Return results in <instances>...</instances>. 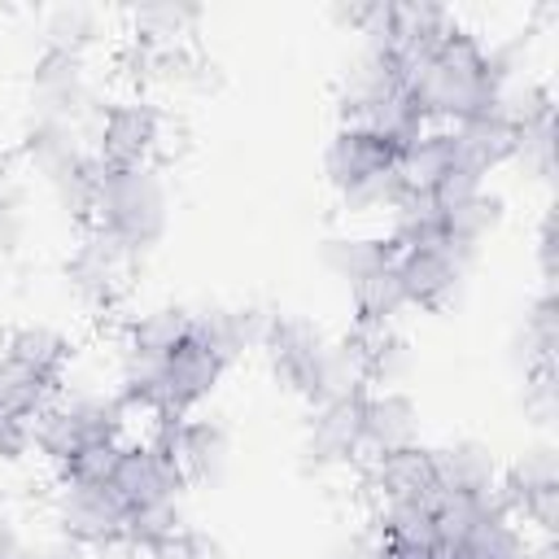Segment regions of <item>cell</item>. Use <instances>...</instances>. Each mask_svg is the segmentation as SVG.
Returning a JSON list of instances; mask_svg holds the SVG:
<instances>
[{
	"mask_svg": "<svg viewBox=\"0 0 559 559\" xmlns=\"http://www.w3.org/2000/svg\"><path fill=\"white\" fill-rule=\"evenodd\" d=\"M332 559H389V546H384L380 528L367 524V528H354V533L332 550Z\"/></svg>",
	"mask_w": 559,
	"mask_h": 559,
	"instance_id": "obj_34",
	"label": "cell"
},
{
	"mask_svg": "<svg viewBox=\"0 0 559 559\" xmlns=\"http://www.w3.org/2000/svg\"><path fill=\"white\" fill-rule=\"evenodd\" d=\"M419 445V411L402 389H362V459Z\"/></svg>",
	"mask_w": 559,
	"mask_h": 559,
	"instance_id": "obj_12",
	"label": "cell"
},
{
	"mask_svg": "<svg viewBox=\"0 0 559 559\" xmlns=\"http://www.w3.org/2000/svg\"><path fill=\"white\" fill-rule=\"evenodd\" d=\"M31 559H92V546L66 537V533H52L39 546H31Z\"/></svg>",
	"mask_w": 559,
	"mask_h": 559,
	"instance_id": "obj_36",
	"label": "cell"
},
{
	"mask_svg": "<svg viewBox=\"0 0 559 559\" xmlns=\"http://www.w3.org/2000/svg\"><path fill=\"white\" fill-rule=\"evenodd\" d=\"M472 249L454 245V240H432V245H411V249H397L393 253V266L402 275V288L411 297V306H424V310H441L459 297L463 280H467V266H472Z\"/></svg>",
	"mask_w": 559,
	"mask_h": 559,
	"instance_id": "obj_7",
	"label": "cell"
},
{
	"mask_svg": "<svg viewBox=\"0 0 559 559\" xmlns=\"http://www.w3.org/2000/svg\"><path fill=\"white\" fill-rule=\"evenodd\" d=\"M192 148V127H188V118L183 114H170V109H162V122H157V140H153V166H170V162H179L183 153Z\"/></svg>",
	"mask_w": 559,
	"mask_h": 559,
	"instance_id": "obj_33",
	"label": "cell"
},
{
	"mask_svg": "<svg viewBox=\"0 0 559 559\" xmlns=\"http://www.w3.org/2000/svg\"><path fill=\"white\" fill-rule=\"evenodd\" d=\"M4 520H9V515H4V493H0V524H4Z\"/></svg>",
	"mask_w": 559,
	"mask_h": 559,
	"instance_id": "obj_38",
	"label": "cell"
},
{
	"mask_svg": "<svg viewBox=\"0 0 559 559\" xmlns=\"http://www.w3.org/2000/svg\"><path fill=\"white\" fill-rule=\"evenodd\" d=\"M415 109L432 127H454L480 109L498 105V79L489 74L485 44L467 31H454L428 61L402 74Z\"/></svg>",
	"mask_w": 559,
	"mask_h": 559,
	"instance_id": "obj_1",
	"label": "cell"
},
{
	"mask_svg": "<svg viewBox=\"0 0 559 559\" xmlns=\"http://www.w3.org/2000/svg\"><path fill=\"white\" fill-rule=\"evenodd\" d=\"M354 293V306H358V319L362 323H397V314L411 306L406 288H402V275L397 266H380L376 275H367L362 284L349 288Z\"/></svg>",
	"mask_w": 559,
	"mask_h": 559,
	"instance_id": "obj_27",
	"label": "cell"
},
{
	"mask_svg": "<svg viewBox=\"0 0 559 559\" xmlns=\"http://www.w3.org/2000/svg\"><path fill=\"white\" fill-rule=\"evenodd\" d=\"M227 459H231L227 428L218 419H205V415H183L179 437L170 445V463L179 467V476L188 485H214L223 476Z\"/></svg>",
	"mask_w": 559,
	"mask_h": 559,
	"instance_id": "obj_16",
	"label": "cell"
},
{
	"mask_svg": "<svg viewBox=\"0 0 559 559\" xmlns=\"http://www.w3.org/2000/svg\"><path fill=\"white\" fill-rule=\"evenodd\" d=\"M109 485L122 493L127 507H140V502H183V489H188L179 467L162 450H153V445H122Z\"/></svg>",
	"mask_w": 559,
	"mask_h": 559,
	"instance_id": "obj_13",
	"label": "cell"
},
{
	"mask_svg": "<svg viewBox=\"0 0 559 559\" xmlns=\"http://www.w3.org/2000/svg\"><path fill=\"white\" fill-rule=\"evenodd\" d=\"M341 341L349 345V354L358 362L362 389H393L397 380H406V371L415 362V349L397 323H362L358 319Z\"/></svg>",
	"mask_w": 559,
	"mask_h": 559,
	"instance_id": "obj_11",
	"label": "cell"
},
{
	"mask_svg": "<svg viewBox=\"0 0 559 559\" xmlns=\"http://www.w3.org/2000/svg\"><path fill=\"white\" fill-rule=\"evenodd\" d=\"M459 31V22L450 17V9L441 4H393V31H389V57L406 70H415L419 61H428L450 35Z\"/></svg>",
	"mask_w": 559,
	"mask_h": 559,
	"instance_id": "obj_15",
	"label": "cell"
},
{
	"mask_svg": "<svg viewBox=\"0 0 559 559\" xmlns=\"http://www.w3.org/2000/svg\"><path fill=\"white\" fill-rule=\"evenodd\" d=\"M105 35V17L92 4H57L44 13V39L57 52H74L87 57Z\"/></svg>",
	"mask_w": 559,
	"mask_h": 559,
	"instance_id": "obj_25",
	"label": "cell"
},
{
	"mask_svg": "<svg viewBox=\"0 0 559 559\" xmlns=\"http://www.w3.org/2000/svg\"><path fill=\"white\" fill-rule=\"evenodd\" d=\"M389 245L393 249H411V245H432L445 236V214H441V201L432 192H419V188H406L402 201L389 210Z\"/></svg>",
	"mask_w": 559,
	"mask_h": 559,
	"instance_id": "obj_22",
	"label": "cell"
},
{
	"mask_svg": "<svg viewBox=\"0 0 559 559\" xmlns=\"http://www.w3.org/2000/svg\"><path fill=\"white\" fill-rule=\"evenodd\" d=\"M0 559H31V546H26V537L4 520L0 524Z\"/></svg>",
	"mask_w": 559,
	"mask_h": 559,
	"instance_id": "obj_37",
	"label": "cell"
},
{
	"mask_svg": "<svg viewBox=\"0 0 559 559\" xmlns=\"http://www.w3.org/2000/svg\"><path fill=\"white\" fill-rule=\"evenodd\" d=\"M31 231V214H26V192L0 170V253H13Z\"/></svg>",
	"mask_w": 559,
	"mask_h": 559,
	"instance_id": "obj_31",
	"label": "cell"
},
{
	"mask_svg": "<svg viewBox=\"0 0 559 559\" xmlns=\"http://www.w3.org/2000/svg\"><path fill=\"white\" fill-rule=\"evenodd\" d=\"M52 380L35 376L31 367L13 362L9 354H0V411L4 415H17V419H31L48 397H52Z\"/></svg>",
	"mask_w": 559,
	"mask_h": 559,
	"instance_id": "obj_28",
	"label": "cell"
},
{
	"mask_svg": "<svg viewBox=\"0 0 559 559\" xmlns=\"http://www.w3.org/2000/svg\"><path fill=\"white\" fill-rule=\"evenodd\" d=\"M96 96H92V79H87V57L74 52H57L44 48L35 70H31V114L48 118V122H74L83 127V118H96Z\"/></svg>",
	"mask_w": 559,
	"mask_h": 559,
	"instance_id": "obj_6",
	"label": "cell"
},
{
	"mask_svg": "<svg viewBox=\"0 0 559 559\" xmlns=\"http://www.w3.org/2000/svg\"><path fill=\"white\" fill-rule=\"evenodd\" d=\"M100 170H105V162L96 157V148H83V153L66 157L61 166H52V170L44 175V183H48L57 210H66V214H70L74 223H83V227L92 223V210H96Z\"/></svg>",
	"mask_w": 559,
	"mask_h": 559,
	"instance_id": "obj_20",
	"label": "cell"
},
{
	"mask_svg": "<svg viewBox=\"0 0 559 559\" xmlns=\"http://www.w3.org/2000/svg\"><path fill=\"white\" fill-rule=\"evenodd\" d=\"M197 22H201V9L197 4H179V0L144 4V9L131 13V39L135 44H148V48L188 44V35L197 31Z\"/></svg>",
	"mask_w": 559,
	"mask_h": 559,
	"instance_id": "obj_24",
	"label": "cell"
},
{
	"mask_svg": "<svg viewBox=\"0 0 559 559\" xmlns=\"http://www.w3.org/2000/svg\"><path fill=\"white\" fill-rule=\"evenodd\" d=\"M306 459L314 467H349L362 459V393L328 397L310 411Z\"/></svg>",
	"mask_w": 559,
	"mask_h": 559,
	"instance_id": "obj_9",
	"label": "cell"
},
{
	"mask_svg": "<svg viewBox=\"0 0 559 559\" xmlns=\"http://www.w3.org/2000/svg\"><path fill=\"white\" fill-rule=\"evenodd\" d=\"M393 245H389V236L384 231H332L328 240H323V266L336 275V280H345L349 288L354 284H362L367 275H376L380 266H389L393 262Z\"/></svg>",
	"mask_w": 559,
	"mask_h": 559,
	"instance_id": "obj_19",
	"label": "cell"
},
{
	"mask_svg": "<svg viewBox=\"0 0 559 559\" xmlns=\"http://www.w3.org/2000/svg\"><path fill=\"white\" fill-rule=\"evenodd\" d=\"M262 349L271 354L275 376L301 393L310 406L328 402V397H345V393H362V376L358 362L349 354L345 341L323 336L310 319L297 314H271Z\"/></svg>",
	"mask_w": 559,
	"mask_h": 559,
	"instance_id": "obj_2",
	"label": "cell"
},
{
	"mask_svg": "<svg viewBox=\"0 0 559 559\" xmlns=\"http://www.w3.org/2000/svg\"><path fill=\"white\" fill-rule=\"evenodd\" d=\"M223 367L192 341H183L170 358H162V376H157V397H153V411L157 415H188L201 397L214 393Z\"/></svg>",
	"mask_w": 559,
	"mask_h": 559,
	"instance_id": "obj_14",
	"label": "cell"
},
{
	"mask_svg": "<svg viewBox=\"0 0 559 559\" xmlns=\"http://www.w3.org/2000/svg\"><path fill=\"white\" fill-rule=\"evenodd\" d=\"M4 354L22 367H31L35 376L44 380H57L61 367L70 362V341L52 328V323H17L9 336H4Z\"/></svg>",
	"mask_w": 559,
	"mask_h": 559,
	"instance_id": "obj_23",
	"label": "cell"
},
{
	"mask_svg": "<svg viewBox=\"0 0 559 559\" xmlns=\"http://www.w3.org/2000/svg\"><path fill=\"white\" fill-rule=\"evenodd\" d=\"M188 328H192V310H183V306H153V310H144V314H135L127 323L122 349L144 354V358H170L188 341Z\"/></svg>",
	"mask_w": 559,
	"mask_h": 559,
	"instance_id": "obj_21",
	"label": "cell"
},
{
	"mask_svg": "<svg viewBox=\"0 0 559 559\" xmlns=\"http://www.w3.org/2000/svg\"><path fill=\"white\" fill-rule=\"evenodd\" d=\"M52 524L57 533L105 550L122 542L127 528V502L114 485H92V480H70L61 476V485L52 489Z\"/></svg>",
	"mask_w": 559,
	"mask_h": 559,
	"instance_id": "obj_5",
	"label": "cell"
},
{
	"mask_svg": "<svg viewBox=\"0 0 559 559\" xmlns=\"http://www.w3.org/2000/svg\"><path fill=\"white\" fill-rule=\"evenodd\" d=\"M511 162H520V166L533 170L537 179L550 175V162H555V105H546V109L528 114L524 122H515Z\"/></svg>",
	"mask_w": 559,
	"mask_h": 559,
	"instance_id": "obj_29",
	"label": "cell"
},
{
	"mask_svg": "<svg viewBox=\"0 0 559 559\" xmlns=\"http://www.w3.org/2000/svg\"><path fill=\"white\" fill-rule=\"evenodd\" d=\"M524 341L533 349V362L537 367H550L555 345H559V319H555V297L550 293H542L533 301V310L524 314Z\"/></svg>",
	"mask_w": 559,
	"mask_h": 559,
	"instance_id": "obj_30",
	"label": "cell"
},
{
	"mask_svg": "<svg viewBox=\"0 0 559 559\" xmlns=\"http://www.w3.org/2000/svg\"><path fill=\"white\" fill-rule=\"evenodd\" d=\"M170 223V183L162 166L140 162V166H105L100 188H96V210L92 227L114 236L122 249L144 258Z\"/></svg>",
	"mask_w": 559,
	"mask_h": 559,
	"instance_id": "obj_3",
	"label": "cell"
},
{
	"mask_svg": "<svg viewBox=\"0 0 559 559\" xmlns=\"http://www.w3.org/2000/svg\"><path fill=\"white\" fill-rule=\"evenodd\" d=\"M428 467H432L437 489H450V493H489L502 476L493 450L472 441V437H459V441L428 450Z\"/></svg>",
	"mask_w": 559,
	"mask_h": 559,
	"instance_id": "obj_17",
	"label": "cell"
},
{
	"mask_svg": "<svg viewBox=\"0 0 559 559\" xmlns=\"http://www.w3.org/2000/svg\"><path fill=\"white\" fill-rule=\"evenodd\" d=\"M393 166V148L371 135L367 127H336V135L328 140V153H323V170H328V183L336 192L362 183L367 175Z\"/></svg>",
	"mask_w": 559,
	"mask_h": 559,
	"instance_id": "obj_18",
	"label": "cell"
},
{
	"mask_svg": "<svg viewBox=\"0 0 559 559\" xmlns=\"http://www.w3.org/2000/svg\"><path fill=\"white\" fill-rule=\"evenodd\" d=\"M445 214V240L463 245V249H480V240L502 223V197L493 192H472V197H459V201H445L441 205Z\"/></svg>",
	"mask_w": 559,
	"mask_h": 559,
	"instance_id": "obj_26",
	"label": "cell"
},
{
	"mask_svg": "<svg viewBox=\"0 0 559 559\" xmlns=\"http://www.w3.org/2000/svg\"><path fill=\"white\" fill-rule=\"evenodd\" d=\"M266 323H271V314L258 306H201V310H192L188 341L201 345L218 367H231L253 345H262Z\"/></svg>",
	"mask_w": 559,
	"mask_h": 559,
	"instance_id": "obj_10",
	"label": "cell"
},
{
	"mask_svg": "<svg viewBox=\"0 0 559 559\" xmlns=\"http://www.w3.org/2000/svg\"><path fill=\"white\" fill-rule=\"evenodd\" d=\"M118 454H122V445L118 441H92V445H83L61 472L70 476V480H92V485H109V476H114V463H118Z\"/></svg>",
	"mask_w": 559,
	"mask_h": 559,
	"instance_id": "obj_32",
	"label": "cell"
},
{
	"mask_svg": "<svg viewBox=\"0 0 559 559\" xmlns=\"http://www.w3.org/2000/svg\"><path fill=\"white\" fill-rule=\"evenodd\" d=\"M26 454H31V428H26V419L0 411V463H17Z\"/></svg>",
	"mask_w": 559,
	"mask_h": 559,
	"instance_id": "obj_35",
	"label": "cell"
},
{
	"mask_svg": "<svg viewBox=\"0 0 559 559\" xmlns=\"http://www.w3.org/2000/svg\"><path fill=\"white\" fill-rule=\"evenodd\" d=\"M135 253L122 249L114 236H105L100 227H83L70 258H66V284L70 293L92 306V310H114L118 297L131 288V275H135Z\"/></svg>",
	"mask_w": 559,
	"mask_h": 559,
	"instance_id": "obj_4",
	"label": "cell"
},
{
	"mask_svg": "<svg viewBox=\"0 0 559 559\" xmlns=\"http://www.w3.org/2000/svg\"><path fill=\"white\" fill-rule=\"evenodd\" d=\"M162 109L144 96H127L114 105H100L92 118V148L105 166H140L153 162V140H157Z\"/></svg>",
	"mask_w": 559,
	"mask_h": 559,
	"instance_id": "obj_8",
	"label": "cell"
}]
</instances>
